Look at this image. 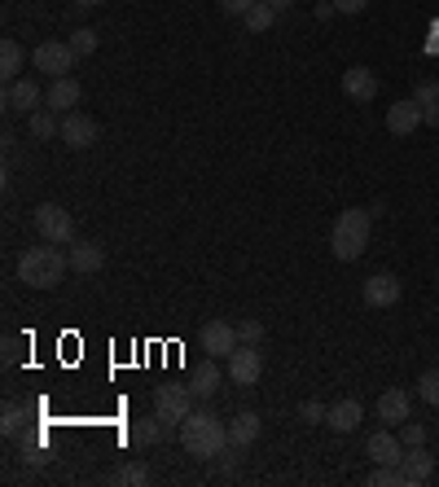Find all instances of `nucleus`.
<instances>
[{"label":"nucleus","mask_w":439,"mask_h":487,"mask_svg":"<svg viewBox=\"0 0 439 487\" xmlns=\"http://www.w3.org/2000/svg\"><path fill=\"white\" fill-rule=\"evenodd\" d=\"M168 430H171V422H163L159 413H154V418H136V422H133V444H141V448H154V444H163V439H168Z\"/></svg>","instance_id":"22"},{"label":"nucleus","mask_w":439,"mask_h":487,"mask_svg":"<svg viewBox=\"0 0 439 487\" xmlns=\"http://www.w3.org/2000/svg\"><path fill=\"white\" fill-rule=\"evenodd\" d=\"M67 40H70V49H75L79 58H88V53H97V44H102V35L93 32V27H75V32H70Z\"/></svg>","instance_id":"28"},{"label":"nucleus","mask_w":439,"mask_h":487,"mask_svg":"<svg viewBox=\"0 0 439 487\" xmlns=\"http://www.w3.org/2000/svg\"><path fill=\"white\" fill-rule=\"evenodd\" d=\"M215 461H220V470H224V474H233L237 465H242V448H237V444H224Z\"/></svg>","instance_id":"34"},{"label":"nucleus","mask_w":439,"mask_h":487,"mask_svg":"<svg viewBox=\"0 0 439 487\" xmlns=\"http://www.w3.org/2000/svg\"><path fill=\"white\" fill-rule=\"evenodd\" d=\"M400 444H405V448H422V444H426V426L408 418V422L400 426Z\"/></svg>","instance_id":"31"},{"label":"nucleus","mask_w":439,"mask_h":487,"mask_svg":"<svg viewBox=\"0 0 439 487\" xmlns=\"http://www.w3.org/2000/svg\"><path fill=\"white\" fill-rule=\"evenodd\" d=\"M365 453H370L373 465H400L405 444H400V435H391V430H373L370 439H365Z\"/></svg>","instance_id":"17"},{"label":"nucleus","mask_w":439,"mask_h":487,"mask_svg":"<svg viewBox=\"0 0 439 487\" xmlns=\"http://www.w3.org/2000/svg\"><path fill=\"white\" fill-rule=\"evenodd\" d=\"M84 97V88H79V79H70V75H58L49 88H44V106L53 110V115H70L75 106Z\"/></svg>","instance_id":"12"},{"label":"nucleus","mask_w":439,"mask_h":487,"mask_svg":"<svg viewBox=\"0 0 439 487\" xmlns=\"http://www.w3.org/2000/svg\"><path fill=\"white\" fill-rule=\"evenodd\" d=\"M272 9H277V14H286V9H290V5H295V0H269Z\"/></svg>","instance_id":"40"},{"label":"nucleus","mask_w":439,"mask_h":487,"mask_svg":"<svg viewBox=\"0 0 439 487\" xmlns=\"http://www.w3.org/2000/svg\"><path fill=\"white\" fill-rule=\"evenodd\" d=\"M343 93L352 101H378V75H373L370 66H347L343 70Z\"/></svg>","instance_id":"16"},{"label":"nucleus","mask_w":439,"mask_h":487,"mask_svg":"<svg viewBox=\"0 0 439 487\" xmlns=\"http://www.w3.org/2000/svg\"><path fill=\"white\" fill-rule=\"evenodd\" d=\"M237 347H242V343H237V325H229V321H206L203 325V352L206 356L229 360Z\"/></svg>","instance_id":"10"},{"label":"nucleus","mask_w":439,"mask_h":487,"mask_svg":"<svg viewBox=\"0 0 439 487\" xmlns=\"http://www.w3.org/2000/svg\"><path fill=\"white\" fill-rule=\"evenodd\" d=\"M251 5H260V0H220V9H224V14H233V18H246V9H251Z\"/></svg>","instance_id":"36"},{"label":"nucleus","mask_w":439,"mask_h":487,"mask_svg":"<svg viewBox=\"0 0 439 487\" xmlns=\"http://www.w3.org/2000/svg\"><path fill=\"white\" fill-rule=\"evenodd\" d=\"M413 391H417V400H422V404H435V409H439V369H426V373L413 382Z\"/></svg>","instance_id":"29"},{"label":"nucleus","mask_w":439,"mask_h":487,"mask_svg":"<svg viewBox=\"0 0 439 487\" xmlns=\"http://www.w3.org/2000/svg\"><path fill=\"white\" fill-rule=\"evenodd\" d=\"M23 66H27L23 44H18V40H5V44H0V75H5V84L23 79Z\"/></svg>","instance_id":"24"},{"label":"nucleus","mask_w":439,"mask_h":487,"mask_svg":"<svg viewBox=\"0 0 439 487\" xmlns=\"http://www.w3.org/2000/svg\"><path fill=\"white\" fill-rule=\"evenodd\" d=\"M110 483H123V487L150 483V465H145V461H128V465H119V470L110 474Z\"/></svg>","instance_id":"26"},{"label":"nucleus","mask_w":439,"mask_h":487,"mask_svg":"<svg viewBox=\"0 0 439 487\" xmlns=\"http://www.w3.org/2000/svg\"><path fill=\"white\" fill-rule=\"evenodd\" d=\"M361 418H365V404L347 395V400L330 404V413H325V426H330L334 435H352V430H361Z\"/></svg>","instance_id":"18"},{"label":"nucleus","mask_w":439,"mask_h":487,"mask_svg":"<svg viewBox=\"0 0 439 487\" xmlns=\"http://www.w3.org/2000/svg\"><path fill=\"white\" fill-rule=\"evenodd\" d=\"M422 119H426L431 128H439V101H431V106H422Z\"/></svg>","instance_id":"38"},{"label":"nucleus","mask_w":439,"mask_h":487,"mask_svg":"<svg viewBox=\"0 0 439 487\" xmlns=\"http://www.w3.org/2000/svg\"><path fill=\"white\" fill-rule=\"evenodd\" d=\"M70 272H84V277H93V272H102L105 268V246L102 242H70Z\"/></svg>","instance_id":"19"},{"label":"nucleus","mask_w":439,"mask_h":487,"mask_svg":"<svg viewBox=\"0 0 439 487\" xmlns=\"http://www.w3.org/2000/svg\"><path fill=\"white\" fill-rule=\"evenodd\" d=\"M194 391H189V382H163V387L154 391V413L163 418V422L180 426L189 413H194Z\"/></svg>","instance_id":"5"},{"label":"nucleus","mask_w":439,"mask_h":487,"mask_svg":"<svg viewBox=\"0 0 439 487\" xmlns=\"http://www.w3.org/2000/svg\"><path fill=\"white\" fill-rule=\"evenodd\" d=\"M229 378H233L237 387H255L260 378H264V356H260V347H237L233 356H229Z\"/></svg>","instance_id":"9"},{"label":"nucleus","mask_w":439,"mask_h":487,"mask_svg":"<svg viewBox=\"0 0 439 487\" xmlns=\"http://www.w3.org/2000/svg\"><path fill=\"white\" fill-rule=\"evenodd\" d=\"M260 338H264V325H260V321H237V343L260 347Z\"/></svg>","instance_id":"33"},{"label":"nucleus","mask_w":439,"mask_h":487,"mask_svg":"<svg viewBox=\"0 0 439 487\" xmlns=\"http://www.w3.org/2000/svg\"><path fill=\"white\" fill-rule=\"evenodd\" d=\"M422 124H426V119H422V106H417L413 97L387 106V132H391V136H413Z\"/></svg>","instance_id":"14"},{"label":"nucleus","mask_w":439,"mask_h":487,"mask_svg":"<svg viewBox=\"0 0 439 487\" xmlns=\"http://www.w3.org/2000/svg\"><path fill=\"white\" fill-rule=\"evenodd\" d=\"M0 430H5V439H18L23 430H27V409L23 404H5V413H0Z\"/></svg>","instance_id":"25"},{"label":"nucleus","mask_w":439,"mask_h":487,"mask_svg":"<svg viewBox=\"0 0 439 487\" xmlns=\"http://www.w3.org/2000/svg\"><path fill=\"white\" fill-rule=\"evenodd\" d=\"M32 225H35V233H40L44 242H53V246H70V242H75V220H70V211L62 202H40L32 211Z\"/></svg>","instance_id":"4"},{"label":"nucleus","mask_w":439,"mask_h":487,"mask_svg":"<svg viewBox=\"0 0 439 487\" xmlns=\"http://www.w3.org/2000/svg\"><path fill=\"white\" fill-rule=\"evenodd\" d=\"M75 5H79V9H97L102 0H75Z\"/></svg>","instance_id":"41"},{"label":"nucleus","mask_w":439,"mask_h":487,"mask_svg":"<svg viewBox=\"0 0 439 487\" xmlns=\"http://www.w3.org/2000/svg\"><path fill=\"white\" fill-rule=\"evenodd\" d=\"M365 5H370V0H334V9H338V14H361Z\"/></svg>","instance_id":"37"},{"label":"nucleus","mask_w":439,"mask_h":487,"mask_svg":"<svg viewBox=\"0 0 439 487\" xmlns=\"http://www.w3.org/2000/svg\"><path fill=\"white\" fill-rule=\"evenodd\" d=\"M67 268H70V260L53 242L49 246H27L23 260H18V281H27L32 290H53V286H62Z\"/></svg>","instance_id":"3"},{"label":"nucleus","mask_w":439,"mask_h":487,"mask_svg":"<svg viewBox=\"0 0 439 487\" xmlns=\"http://www.w3.org/2000/svg\"><path fill=\"white\" fill-rule=\"evenodd\" d=\"M361 294H365V303H370V308H396V303H400V294H405V286H400V277H396V272H373V277H365Z\"/></svg>","instance_id":"8"},{"label":"nucleus","mask_w":439,"mask_h":487,"mask_svg":"<svg viewBox=\"0 0 439 487\" xmlns=\"http://www.w3.org/2000/svg\"><path fill=\"white\" fill-rule=\"evenodd\" d=\"M413 101H417V106H431V101H439V79H422V84L413 88Z\"/></svg>","instance_id":"35"},{"label":"nucleus","mask_w":439,"mask_h":487,"mask_svg":"<svg viewBox=\"0 0 439 487\" xmlns=\"http://www.w3.org/2000/svg\"><path fill=\"white\" fill-rule=\"evenodd\" d=\"M224 444H229V426L220 422L215 413H206V409H194L180 422V448L189 456H198V461H215Z\"/></svg>","instance_id":"2"},{"label":"nucleus","mask_w":439,"mask_h":487,"mask_svg":"<svg viewBox=\"0 0 439 487\" xmlns=\"http://www.w3.org/2000/svg\"><path fill=\"white\" fill-rule=\"evenodd\" d=\"M370 233H373L370 207H347V211H338L334 228H330V251H334V260L356 263L365 255V246H370Z\"/></svg>","instance_id":"1"},{"label":"nucleus","mask_w":439,"mask_h":487,"mask_svg":"<svg viewBox=\"0 0 439 487\" xmlns=\"http://www.w3.org/2000/svg\"><path fill=\"white\" fill-rule=\"evenodd\" d=\"M400 474H405V487L431 483V474H435V456L426 453V444H422V448H405V456H400Z\"/></svg>","instance_id":"15"},{"label":"nucleus","mask_w":439,"mask_h":487,"mask_svg":"<svg viewBox=\"0 0 439 487\" xmlns=\"http://www.w3.org/2000/svg\"><path fill=\"white\" fill-rule=\"evenodd\" d=\"M40 101H44V88L35 84V79H14V84H5V106L9 110H18V115H35L40 110Z\"/></svg>","instance_id":"13"},{"label":"nucleus","mask_w":439,"mask_h":487,"mask_svg":"<svg viewBox=\"0 0 439 487\" xmlns=\"http://www.w3.org/2000/svg\"><path fill=\"white\" fill-rule=\"evenodd\" d=\"M413 418V400H408L405 387H387L378 395V422L387 426H405Z\"/></svg>","instance_id":"11"},{"label":"nucleus","mask_w":439,"mask_h":487,"mask_svg":"<svg viewBox=\"0 0 439 487\" xmlns=\"http://www.w3.org/2000/svg\"><path fill=\"white\" fill-rule=\"evenodd\" d=\"M272 18H277V9H272L269 0H260V5H251V9H246V18H242V23H246V32H269L272 27Z\"/></svg>","instance_id":"27"},{"label":"nucleus","mask_w":439,"mask_h":487,"mask_svg":"<svg viewBox=\"0 0 439 487\" xmlns=\"http://www.w3.org/2000/svg\"><path fill=\"white\" fill-rule=\"evenodd\" d=\"M370 487H405V474H400V465H373Z\"/></svg>","instance_id":"30"},{"label":"nucleus","mask_w":439,"mask_h":487,"mask_svg":"<svg viewBox=\"0 0 439 487\" xmlns=\"http://www.w3.org/2000/svg\"><path fill=\"white\" fill-rule=\"evenodd\" d=\"M97 136H102V128H97V119L93 115H84V110H70V115H62V145L67 150H88V145H97Z\"/></svg>","instance_id":"7"},{"label":"nucleus","mask_w":439,"mask_h":487,"mask_svg":"<svg viewBox=\"0 0 439 487\" xmlns=\"http://www.w3.org/2000/svg\"><path fill=\"white\" fill-rule=\"evenodd\" d=\"M260 435H264V422H260V413H251V409H242L233 422H229V444H237V448H251Z\"/></svg>","instance_id":"21"},{"label":"nucleus","mask_w":439,"mask_h":487,"mask_svg":"<svg viewBox=\"0 0 439 487\" xmlns=\"http://www.w3.org/2000/svg\"><path fill=\"white\" fill-rule=\"evenodd\" d=\"M27 128H32L35 141H58L62 136V115H53L49 106H40L35 115H27Z\"/></svg>","instance_id":"23"},{"label":"nucleus","mask_w":439,"mask_h":487,"mask_svg":"<svg viewBox=\"0 0 439 487\" xmlns=\"http://www.w3.org/2000/svg\"><path fill=\"white\" fill-rule=\"evenodd\" d=\"M79 62V53L70 49V40H44V44H35L32 49V66L35 70H44V75H67L70 66Z\"/></svg>","instance_id":"6"},{"label":"nucleus","mask_w":439,"mask_h":487,"mask_svg":"<svg viewBox=\"0 0 439 487\" xmlns=\"http://www.w3.org/2000/svg\"><path fill=\"white\" fill-rule=\"evenodd\" d=\"M189 391L198 395V400H211L215 391H220V364L215 356H203L194 364V373H189Z\"/></svg>","instance_id":"20"},{"label":"nucleus","mask_w":439,"mask_h":487,"mask_svg":"<svg viewBox=\"0 0 439 487\" xmlns=\"http://www.w3.org/2000/svg\"><path fill=\"white\" fill-rule=\"evenodd\" d=\"M5 364H18V338H5Z\"/></svg>","instance_id":"39"},{"label":"nucleus","mask_w":439,"mask_h":487,"mask_svg":"<svg viewBox=\"0 0 439 487\" xmlns=\"http://www.w3.org/2000/svg\"><path fill=\"white\" fill-rule=\"evenodd\" d=\"M325 413H330V409H325L321 400H304V404H299V418H304L307 426H325Z\"/></svg>","instance_id":"32"}]
</instances>
